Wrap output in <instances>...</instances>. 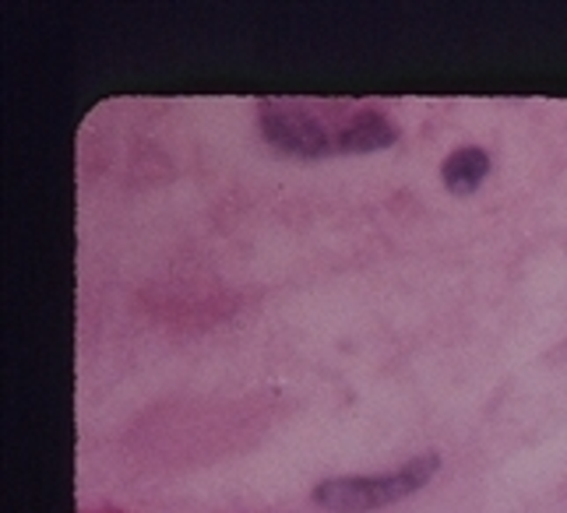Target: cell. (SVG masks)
Segmentation results:
<instances>
[{
    "label": "cell",
    "instance_id": "cell-2",
    "mask_svg": "<svg viewBox=\"0 0 567 513\" xmlns=\"http://www.w3.org/2000/svg\"><path fill=\"white\" fill-rule=\"evenodd\" d=\"M258 127L268 145H276L286 155L297 159H324L336 151V134L324 127L318 113H310L303 103H279V98H265L258 106Z\"/></svg>",
    "mask_w": 567,
    "mask_h": 513
},
{
    "label": "cell",
    "instance_id": "cell-1",
    "mask_svg": "<svg viewBox=\"0 0 567 513\" xmlns=\"http://www.w3.org/2000/svg\"><path fill=\"white\" fill-rule=\"evenodd\" d=\"M441 458L437 453H420V458L405 461L399 471L388 475H346V479H328L315 489V503L331 513H370L391 506L405 496H413L430 479L437 475Z\"/></svg>",
    "mask_w": 567,
    "mask_h": 513
},
{
    "label": "cell",
    "instance_id": "cell-4",
    "mask_svg": "<svg viewBox=\"0 0 567 513\" xmlns=\"http://www.w3.org/2000/svg\"><path fill=\"white\" fill-rule=\"evenodd\" d=\"M486 176H491V151L480 148V145H462L441 163L444 187L452 193H458V197L476 193Z\"/></svg>",
    "mask_w": 567,
    "mask_h": 513
},
{
    "label": "cell",
    "instance_id": "cell-3",
    "mask_svg": "<svg viewBox=\"0 0 567 513\" xmlns=\"http://www.w3.org/2000/svg\"><path fill=\"white\" fill-rule=\"evenodd\" d=\"M399 142V124L391 121L384 109H357L353 116H346L342 127L336 130V151L339 155H367V151H381Z\"/></svg>",
    "mask_w": 567,
    "mask_h": 513
}]
</instances>
